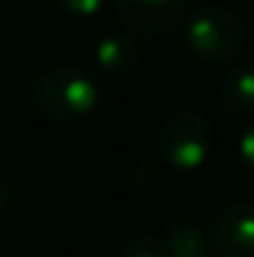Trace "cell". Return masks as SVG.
Listing matches in <instances>:
<instances>
[{
  "label": "cell",
  "mask_w": 254,
  "mask_h": 257,
  "mask_svg": "<svg viewBox=\"0 0 254 257\" xmlns=\"http://www.w3.org/2000/svg\"><path fill=\"white\" fill-rule=\"evenodd\" d=\"M246 22L240 14L221 3H202L186 22V44L202 63L224 66L238 60L246 50Z\"/></svg>",
  "instance_id": "cell-1"
},
{
  "label": "cell",
  "mask_w": 254,
  "mask_h": 257,
  "mask_svg": "<svg viewBox=\"0 0 254 257\" xmlns=\"http://www.w3.org/2000/svg\"><path fill=\"white\" fill-rule=\"evenodd\" d=\"M33 101L39 112H44L47 118L58 120V123H69V120H80L93 112L96 101H99V88L82 69L55 66L36 79Z\"/></svg>",
  "instance_id": "cell-2"
},
{
  "label": "cell",
  "mask_w": 254,
  "mask_h": 257,
  "mask_svg": "<svg viewBox=\"0 0 254 257\" xmlns=\"http://www.w3.org/2000/svg\"><path fill=\"white\" fill-rule=\"evenodd\" d=\"M213 148V123L199 109L183 107L167 118L159 134V151L164 162L178 173L202 167Z\"/></svg>",
  "instance_id": "cell-3"
},
{
  "label": "cell",
  "mask_w": 254,
  "mask_h": 257,
  "mask_svg": "<svg viewBox=\"0 0 254 257\" xmlns=\"http://www.w3.org/2000/svg\"><path fill=\"white\" fill-rule=\"evenodd\" d=\"M115 14L129 30L159 39L186 20V0H115Z\"/></svg>",
  "instance_id": "cell-4"
},
{
  "label": "cell",
  "mask_w": 254,
  "mask_h": 257,
  "mask_svg": "<svg viewBox=\"0 0 254 257\" xmlns=\"http://www.w3.org/2000/svg\"><path fill=\"white\" fill-rule=\"evenodd\" d=\"M213 249L219 257H254V203L235 200L213 222Z\"/></svg>",
  "instance_id": "cell-5"
},
{
  "label": "cell",
  "mask_w": 254,
  "mask_h": 257,
  "mask_svg": "<svg viewBox=\"0 0 254 257\" xmlns=\"http://www.w3.org/2000/svg\"><path fill=\"white\" fill-rule=\"evenodd\" d=\"M140 60V47L129 33H107L96 44V63L104 74H129Z\"/></svg>",
  "instance_id": "cell-6"
},
{
  "label": "cell",
  "mask_w": 254,
  "mask_h": 257,
  "mask_svg": "<svg viewBox=\"0 0 254 257\" xmlns=\"http://www.w3.org/2000/svg\"><path fill=\"white\" fill-rule=\"evenodd\" d=\"M219 99L227 112L238 118L254 115V69L251 66H232L219 85Z\"/></svg>",
  "instance_id": "cell-7"
},
{
  "label": "cell",
  "mask_w": 254,
  "mask_h": 257,
  "mask_svg": "<svg viewBox=\"0 0 254 257\" xmlns=\"http://www.w3.org/2000/svg\"><path fill=\"white\" fill-rule=\"evenodd\" d=\"M169 257H210V243L205 232L191 222H178L167 230Z\"/></svg>",
  "instance_id": "cell-8"
},
{
  "label": "cell",
  "mask_w": 254,
  "mask_h": 257,
  "mask_svg": "<svg viewBox=\"0 0 254 257\" xmlns=\"http://www.w3.org/2000/svg\"><path fill=\"white\" fill-rule=\"evenodd\" d=\"M123 257H169V249L164 238L137 235L123 246Z\"/></svg>",
  "instance_id": "cell-9"
},
{
  "label": "cell",
  "mask_w": 254,
  "mask_h": 257,
  "mask_svg": "<svg viewBox=\"0 0 254 257\" xmlns=\"http://www.w3.org/2000/svg\"><path fill=\"white\" fill-rule=\"evenodd\" d=\"M66 14H74V17H90L104 6V0H55Z\"/></svg>",
  "instance_id": "cell-10"
},
{
  "label": "cell",
  "mask_w": 254,
  "mask_h": 257,
  "mask_svg": "<svg viewBox=\"0 0 254 257\" xmlns=\"http://www.w3.org/2000/svg\"><path fill=\"white\" fill-rule=\"evenodd\" d=\"M240 159L254 173V123H249L243 128V134H240Z\"/></svg>",
  "instance_id": "cell-11"
},
{
  "label": "cell",
  "mask_w": 254,
  "mask_h": 257,
  "mask_svg": "<svg viewBox=\"0 0 254 257\" xmlns=\"http://www.w3.org/2000/svg\"><path fill=\"white\" fill-rule=\"evenodd\" d=\"M9 205H11V186L0 178V216L9 211Z\"/></svg>",
  "instance_id": "cell-12"
}]
</instances>
